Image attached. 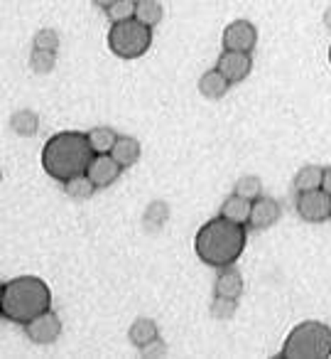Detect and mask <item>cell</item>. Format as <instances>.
Returning <instances> with one entry per match:
<instances>
[{
	"instance_id": "11",
	"label": "cell",
	"mask_w": 331,
	"mask_h": 359,
	"mask_svg": "<svg viewBox=\"0 0 331 359\" xmlns=\"http://www.w3.org/2000/svg\"><path fill=\"white\" fill-rule=\"evenodd\" d=\"M282 210H280V202L272 200V197H258L253 200V207H251V217H248V229L253 231H262V229H270L272 224H277L280 219Z\"/></svg>"
},
{
	"instance_id": "31",
	"label": "cell",
	"mask_w": 331,
	"mask_h": 359,
	"mask_svg": "<svg viewBox=\"0 0 331 359\" xmlns=\"http://www.w3.org/2000/svg\"><path fill=\"white\" fill-rule=\"evenodd\" d=\"M324 25L331 30V8H326V13H324Z\"/></svg>"
},
{
	"instance_id": "17",
	"label": "cell",
	"mask_w": 331,
	"mask_h": 359,
	"mask_svg": "<svg viewBox=\"0 0 331 359\" xmlns=\"http://www.w3.org/2000/svg\"><path fill=\"white\" fill-rule=\"evenodd\" d=\"M40 128V118H37L35 111L30 109H20L10 116V130L20 138H32Z\"/></svg>"
},
{
	"instance_id": "30",
	"label": "cell",
	"mask_w": 331,
	"mask_h": 359,
	"mask_svg": "<svg viewBox=\"0 0 331 359\" xmlns=\"http://www.w3.org/2000/svg\"><path fill=\"white\" fill-rule=\"evenodd\" d=\"M91 3H94L96 8H101V11H106L108 6H113L115 0H91Z\"/></svg>"
},
{
	"instance_id": "12",
	"label": "cell",
	"mask_w": 331,
	"mask_h": 359,
	"mask_svg": "<svg viewBox=\"0 0 331 359\" xmlns=\"http://www.w3.org/2000/svg\"><path fill=\"white\" fill-rule=\"evenodd\" d=\"M213 295H223V298H241L243 295V276L238 269L226 266L218 269L216 283H213Z\"/></svg>"
},
{
	"instance_id": "19",
	"label": "cell",
	"mask_w": 331,
	"mask_h": 359,
	"mask_svg": "<svg viewBox=\"0 0 331 359\" xmlns=\"http://www.w3.org/2000/svg\"><path fill=\"white\" fill-rule=\"evenodd\" d=\"M64 185V192H66V197H71V200H76V202H81V200H89L91 195H94L99 187L91 182V177L86 172H81V175H74V177H69L66 182H62Z\"/></svg>"
},
{
	"instance_id": "18",
	"label": "cell",
	"mask_w": 331,
	"mask_h": 359,
	"mask_svg": "<svg viewBox=\"0 0 331 359\" xmlns=\"http://www.w3.org/2000/svg\"><path fill=\"white\" fill-rule=\"evenodd\" d=\"M321 180H324V168H319V165H302L292 182H295L297 192H307V190H319Z\"/></svg>"
},
{
	"instance_id": "8",
	"label": "cell",
	"mask_w": 331,
	"mask_h": 359,
	"mask_svg": "<svg viewBox=\"0 0 331 359\" xmlns=\"http://www.w3.org/2000/svg\"><path fill=\"white\" fill-rule=\"evenodd\" d=\"M223 50L231 52H253L258 45V27L248 20H233L223 30Z\"/></svg>"
},
{
	"instance_id": "10",
	"label": "cell",
	"mask_w": 331,
	"mask_h": 359,
	"mask_svg": "<svg viewBox=\"0 0 331 359\" xmlns=\"http://www.w3.org/2000/svg\"><path fill=\"white\" fill-rule=\"evenodd\" d=\"M120 172H123V168H120L118 160L111 153H96L94 160L89 163V170H86V175H89L91 182H94L99 190L113 185L115 180L120 177Z\"/></svg>"
},
{
	"instance_id": "26",
	"label": "cell",
	"mask_w": 331,
	"mask_h": 359,
	"mask_svg": "<svg viewBox=\"0 0 331 359\" xmlns=\"http://www.w3.org/2000/svg\"><path fill=\"white\" fill-rule=\"evenodd\" d=\"M135 3L138 0H115L113 6L106 8V15H108L111 22H123L135 18Z\"/></svg>"
},
{
	"instance_id": "6",
	"label": "cell",
	"mask_w": 331,
	"mask_h": 359,
	"mask_svg": "<svg viewBox=\"0 0 331 359\" xmlns=\"http://www.w3.org/2000/svg\"><path fill=\"white\" fill-rule=\"evenodd\" d=\"M295 210L300 215V219L309 222V224H321V222L331 219V195L319 190H307L297 192Z\"/></svg>"
},
{
	"instance_id": "20",
	"label": "cell",
	"mask_w": 331,
	"mask_h": 359,
	"mask_svg": "<svg viewBox=\"0 0 331 359\" xmlns=\"http://www.w3.org/2000/svg\"><path fill=\"white\" fill-rule=\"evenodd\" d=\"M162 6H160L157 0H138L135 3V20H140L143 25L148 27H157L162 22Z\"/></svg>"
},
{
	"instance_id": "4",
	"label": "cell",
	"mask_w": 331,
	"mask_h": 359,
	"mask_svg": "<svg viewBox=\"0 0 331 359\" xmlns=\"http://www.w3.org/2000/svg\"><path fill=\"white\" fill-rule=\"evenodd\" d=\"M331 327L321 320H304L285 337L280 359H329Z\"/></svg>"
},
{
	"instance_id": "7",
	"label": "cell",
	"mask_w": 331,
	"mask_h": 359,
	"mask_svg": "<svg viewBox=\"0 0 331 359\" xmlns=\"http://www.w3.org/2000/svg\"><path fill=\"white\" fill-rule=\"evenodd\" d=\"M25 334L32 344H55L62 334V320L55 310H45L25 325Z\"/></svg>"
},
{
	"instance_id": "13",
	"label": "cell",
	"mask_w": 331,
	"mask_h": 359,
	"mask_svg": "<svg viewBox=\"0 0 331 359\" xmlns=\"http://www.w3.org/2000/svg\"><path fill=\"white\" fill-rule=\"evenodd\" d=\"M228 89H231V81H228L218 69L204 72L202 79H199V94H202L204 99H209V101L223 99V96L228 94Z\"/></svg>"
},
{
	"instance_id": "15",
	"label": "cell",
	"mask_w": 331,
	"mask_h": 359,
	"mask_svg": "<svg viewBox=\"0 0 331 359\" xmlns=\"http://www.w3.org/2000/svg\"><path fill=\"white\" fill-rule=\"evenodd\" d=\"M160 337V330H157V323L150 318H138L133 320V325H130L128 330V339L133 347H145V344H150L153 339Z\"/></svg>"
},
{
	"instance_id": "22",
	"label": "cell",
	"mask_w": 331,
	"mask_h": 359,
	"mask_svg": "<svg viewBox=\"0 0 331 359\" xmlns=\"http://www.w3.org/2000/svg\"><path fill=\"white\" fill-rule=\"evenodd\" d=\"M86 135H89V143L94 148V153H111L115 140H118V133L113 128H108V126H96Z\"/></svg>"
},
{
	"instance_id": "2",
	"label": "cell",
	"mask_w": 331,
	"mask_h": 359,
	"mask_svg": "<svg viewBox=\"0 0 331 359\" xmlns=\"http://www.w3.org/2000/svg\"><path fill=\"white\" fill-rule=\"evenodd\" d=\"M94 148L89 143V135L79 130H59L52 138H47L42 148V168L57 182H66L74 175L89 170L94 160Z\"/></svg>"
},
{
	"instance_id": "16",
	"label": "cell",
	"mask_w": 331,
	"mask_h": 359,
	"mask_svg": "<svg viewBox=\"0 0 331 359\" xmlns=\"http://www.w3.org/2000/svg\"><path fill=\"white\" fill-rule=\"evenodd\" d=\"M251 207H253V200H246L241 195H228L221 205V217L231 222H238V224H248V217H251Z\"/></svg>"
},
{
	"instance_id": "1",
	"label": "cell",
	"mask_w": 331,
	"mask_h": 359,
	"mask_svg": "<svg viewBox=\"0 0 331 359\" xmlns=\"http://www.w3.org/2000/svg\"><path fill=\"white\" fill-rule=\"evenodd\" d=\"M246 224H238L226 217H213L209 219L194 236V251L202 264L211 269H226L241 259L246 249Z\"/></svg>"
},
{
	"instance_id": "9",
	"label": "cell",
	"mask_w": 331,
	"mask_h": 359,
	"mask_svg": "<svg viewBox=\"0 0 331 359\" xmlns=\"http://www.w3.org/2000/svg\"><path fill=\"white\" fill-rule=\"evenodd\" d=\"M216 69L221 72L231 84H241V81H246L248 74L253 72V57H251V52L223 50V55L218 57Z\"/></svg>"
},
{
	"instance_id": "24",
	"label": "cell",
	"mask_w": 331,
	"mask_h": 359,
	"mask_svg": "<svg viewBox=\"0 0 331 359\" xmlns=\"http://www.w3.org/2000/svg\"><path fill=\"white\" fill-rule=\"evenodd\" d=\"M236 308H238V300L236 298L213 295L211 308H209V315H211L213 320H221V323H226V320H231L233 315H236Z\"/></svg>"
},
{
	"instance_id": "5",
	"label": "cell",
	"mask_w": 331,
	"mask_h": 359,
	"mask_svg": "<svg viewBox=\"0 0 331 359\" xmlns=\"http://www.w3.org/2000/svg\"><path fill=\"white\" fill-rule=\"evenodd\" d=\"M150 45H153V27L143 25L135 18L123 22H111L108 50L118 60H138L150 50Z\"/></svg>"
},
{
	"instance_id": "27",
	"label": "cell",
	"mask_w": 331,
	"mask_h": 359,
	"mask_svg": "<svg viewBox=\"0 0 331 359\" xmlns=\"http://www.w3.org/2000/svg\"><path fill=\"white\" fill-rule=\"evenodd\" d=\"M32 47H37V50H47V52H57L59 50V35H57L55 30H40L35 32V40H32Z\"/></svg>"
},
{
	"instance_id": "32",
	"label": "cell",
	"mask_w": 331,
	"mask_h": 359,
	"mask_svg": "<svg viewBox=\"0 0 331 359\" xmlns=\"http://www.w3.org/2000/svg\"><path fill=\"white\" fill-rule=\"evenodd\" d=\"M3 288H6V283H0V315H3Z\"/></svg>"
},
{
	"instance_id": "34",
	"label": "cell",
	"mask_w": 331,
	"mask_h": 359,
	"mask_svg": "<svg viewBox=\"0 0 331 359\" xmlns=\"http://www.w3.org/2000/svg\"><path fill=\"white\" fill-rule=\"evenodd\" d=\"M0 180H3V175H0Z\"/></svg>"
},
{
	"instance_id": "28",
	"label": "cell",
	"mask_w": 331,
	"mask_h": 359,
	"mask_svg": "<svg viewBox=\"0 0 331 359\" xmlns=\"http://www.w3.org/2000/svg\"><path fill=\"white\" fill-rule=\"evenodd\" d=\"M167 354V344H164V339H153L150 344H145V347H140V357L145 359H160Z\"/></svg>"
},
{
	"instance_id": "25",
	"label": "cell",
	"mask_w": 331,
	"mask_h": 359,
	"mask_svg": "<svg viewBox=\"0 0 331 359\" xmlns=\"http://www.w3.org/2000/svg\"><path fill=\"white\" fill-rule=\"evenodd\" d=\"M57 65V52H47V50H37L32 47V55H30V67L35 74H50Z\"/></svg>"
},
{
	"instance_id": "14",
	"label": "cell",
	"mask_w": 331,
	"mask_h": 359,
	"mask_svg": "<svg viewBox=\"0 0 331 359\" xmlns=\"http://www.w3.org/2000/svg\"><path fill=\"white\" fill-rule=\"evenodd\" d=\"M140 153H143V148H140V140L133 138V135H118L113 150H111V155L118 160V165L123 170L133 168V165L140 160Z\"/></svg>"
},
{
	"instance_id": "3",
	"label": "cell",
	"mask_w": 331,
	"mask_h": 359,
	"mask_svg": "<svg viewBox=\"0 0 331 359\" xmlns=\"http://www.w3.org/2000/svg\"><path fill=\"white\" fill-rule=\"evenodd\" d=\"M52 308V290L37 276H17L3 288V318L27 325L32 318Z\"/></svg>"
},
{
	"instance_id": "29",
	"label": "cell",
	"mask_w": 331,
	"mask_h": 359,
	"mask_svg": "<svg viewBox=\"0 0 331 359\" xmlns=\"http://www.w3.org/2000/svg\"><path fill=\"white\" fill-rule=\"evenodd\" d=\"M321 190L329 192V195H331V165H329V168H324V180H321Z\"/></svg>"
},
{
	"instance_id": "33",
	"label": "cell",
	"mask_w": 331,
	"mask_h": 359,
	"mask_svg": "<svg viewBox=\"0 0 331 359\" xmlns=\"http://www.w3.org/2000/svg\"><path fill=\"white\" fill-rule=\"evenodd\" d=\"M329 65H331V47H329Z\"/></svg>"
},
{
	"instance_id": "21",
	"label": "cell",
	"mask_w": 331,
	"mask_h": 359,
	"mask_svg": "<svg viewBox=\"0 0 331 359\" xmlns=\"http://www.w3.org/2000/svg\"><path fill=\"white\" fill-rule=\"evenodd\" d=\"M167 219H169V207H167V202H162V200L150 202L148 210H145V215H143V224L148 231L162 229V226L167 224Z\"/></svg>"
},
{
	"instance_id": "23",
	"label": "cell",
	"mask_w": 331,
	"mask_h": 359,
	"mask_svg": "<svg viewBox=\"0 0 331 359\" xmlns=\"http://www.w3.org/2000/svg\"><path fill=\"white\" fill-rule=\"evenodd\" d=\"M233 192L246 200H258L262 195V180L258 175H243V177L236 180V185H233Z\"/></svg>"
}]
</instances>
